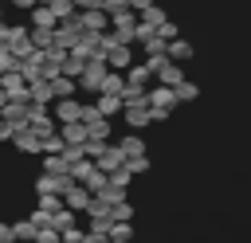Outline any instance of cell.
<instances>
[{
	"instance_id": "b9f144b4",
	"label": "cell",
	"mask_w": 251,
	"mask_h": 243,
	"mask_svg": "<svg viewBox=\"0 0 251 243\" xmlns=\"http://www.w3.org/2000/svg\"><path fill=\"white\" fill-rule=\"evenodd\" d=\"M106 243H129V239H106Z\"/></svg>"
},
{
	"instance_id": "cb8c5ba5",
	"label": "cell",
	"mask_w": 251,
	"mask_h": 243,
	"mask_svg": "<svg viewBox=\"0 0 251 243\" xmlns=\"http://www.w3.org/2000/svg\"><path fill=\"white\" fill-rule=\"evenodd\" d=\"M82 67H86V59H82V55H75V51H67V59H63V67H59V71H63L67 78H78V74H82Z\"/></svg>"
},
{
	"instance_id": "f6af8a7d",
	"label": "cell",
	"mask_w": 251,
	"mask_h": 243,
	"mask_svg": "<svg viewBox=\"0 0 251 243\" xmlns=\"http://www.w3.org/2000/svg\"><path fill=\"white\" fill-rule=\"evenodd\" d=\"M35 4H47V0H35Z\"/></svg>"
},
{
	"instance_id": "ba28073f",
	"label": "cell",
	"mask_w": 251,
	"mask_h": 243,
	"mask_svg": "<svg viewBox=\"0 0 251 243\" xmlns=\"http://www.w3.org/2000/svg\"><path fill=\"white\" fill-rule=\"evenodd\" d=\"M27 110H31V102H16V98H8V102L0 106V118H4L12 129H24V125H27Z\"/></svg>"
},
{
	"instance_id": "2e32d148",
	"label": "cell",
	"mask_w": 251,
	"mask_h": 243,
	"mask_svg": "<svg viewBox=\"0 0 251 243\" xmlns=\"http://www.w3.org/2000/svg\"><path fill=\"white\" fill-rule=\"evenodd\" d=\"M82 125H86V137H90V141H110V118L94 114V118L82 122Z\"/></svg>"
},
{
	"instance_id": "ffe728a7",
	"label": "cell",
	"mask_w": 251,
	"mask_h": 243,
	"mask_svg": "<svg viewBox=\"0 0 251 243\" xmlns=\"http://www.w3.org/2000/svg\"><path fill=\"white\" fill-rule=\"evenodd\" d=\"M122 86H126V74L122 71H106L102 82H98V94H118L122 98Z\"/></svg>"
},
{
	"instance_id": "d6a6232c",
	"label": "cell",
	"mask_w": 251,
	"mask_h": 243,
	"mask_svg": "<svg viewBox=\"0 0 251 243\" xmlns=\"http://www.w3.org/2000/svg\"><path fill=\"white\" fill-rule=\"evenodd\" d=\"M157 35H161V39L169 43V39H176V35H180V27H176L173 20H161V24H157Z\"/></svg>"
},
{
	"instance_id": "ac0fdd59",
	"label": "cell",
	"mask_w": 251,
	"mask_h": 243,
	"mask_svg": "<svg viewBox=\"0 0 251 243\" xmlns=\"http://www.w3.org/2000/svg\"><path fill=\"white\" fill-rule=\"evenodd\" d=\"M27 12H31V27H55V24H59V16H55L47 4H31Z\"/></svg>"
},
{
	"instance_id": "74e56055",
	"label": "cell",
	"mask_w": 251,
	"mask_h": 243,
	"mask_svg": "<svg viewBox=\"0 0 251 243\" xmlns=\"http://www.w3.org/2000/svg\"><path fill=\"white\" fill-rule=\"evenodd\" d=\"M8 137H12V125H8L4 118H0V141H8Z\"/></svg>"
},
{
	"instance_id": "d6986e66",
	"label": "cell",
	"mask_w": 251,
	"mask_h": 243,
	"mask_svg": "<svg viewBox=\"0 0 251 243\" xmlns=\"http://www.w3.org/2000/svg\"><path fill=\"white\" fill-rule=\"evenodd\" d=\"M122 74H126V82H133V86H149V82H153V71H149L145 63H129Z\"/></svg>"
},
{
	"instance_id": "52a82bcc",
	"label": "cell",
	"mask_w": 251,
	"mask_h": 243,
	"mask_svg": "<svg viewBox=\"0 0 251 243\" xmlns=\"http://www.w3.org/2000/svg\"><path fill=\"white\" fill-rule=\"evenodd\" d=\"M122 118H126L129 129H145V125H153V114H149L145 102H126V106H122Z\"/></svg>"
},
{
	"instance_id": "d590c367",
	"label": "cell",
	"mask_w": 251,
	"mask_h": 243,
	"mask_svg": "<svg viewBox=\"0 0 251 243\" xmlns=\"http://www.w3.org/2000/svg\"><path fill=\"white\" fill-rule=\"evenodd\" d=\"M27 219H31L35 227H43V223H51V212H43V208H35V212H31Z\"/></svg>"
},
{
	"instance_id": "4fadbf2b",
	"label": "cell",
	"mask_w": 251,
	"mask_h": 243,
	"mask_svg": "<svg viewBox=\"0 0 251 243\" xmlns=\"http://www.w3.org/2000/svg\"><path fill=\"white\" fill-rule=\"evenodd\" d=\"M122 161H126V157H122V149H118V145H102V153L94 157V165H98L102 172H114Z\"/></svg>"
},
{
	"instance_id": "8d00e7d4",
	"label": "cell",
	"mask_w": 251,
	"mask_h": 243,
	"mask_svg": "<svg viewBox=\"0 0 251 243\" xmlns=\"http://www.w3.org/2000/svg\"><path fill=\"white\" fill-rule=\"evenodd\" d=\"M149 4H153V0H126V8H129V12H141V8H149Z\"/></svg>"
},
{
	"instance_id": "4316f807",
	"label": "cell",
	"mask_w": 251,
	"mask_h": 243,
	"mask_svg": "<svg viewBox=\"0 0 251 243\" xmlns=\"http://www.w3.org/2000/svg\"><path fill=\"white\" fill-rule=\"evenodd\" d=\"M94 196H98V200H102V204L110 208V204H118V200H126V188H118V184H110V180H106V184H102V188H98Z\"/></svg>"
},
{
	"instance_id": "5bb4252c",
	"label": "cell",
	"mask_w": 251,
	"mask_h": 243,
	"mask_svg": "<svg viewBox=\"0 0 251 243\" xmlns=\"http://www.w3.org/2000/svg\"><path fill=\"white\" fill-rule=\"evenodd\" d=\"M63 204H67L71 212H86V204H90V192H86L82 184H71V188L63 192Z\"/></svg>"
},
{
	"instance_id": "7c38bea8",
	"label": "cell",
	"mask_w": 251,
	"mask_h": 243,
	"mask_svg": "<svg viewBox=\"0 0 251 243\" xmlns=\"http://www.w3.org/2000/svg\"><path fill=\"white\" fill-rule=\"evenodd\" d=\"M118 149H122V157H141V153H145V141H141L137 129H129V133L118 137Z\"/></svg>"
},
{
	"instance_id": "83f0119b",
	"label": "cell",
	"mask_w": 251,
	"mask_h": 243,
	"mask_svg": "<svg viewBox=\"0 0 251 243\" xmlns=\"http://www.w3.org/2000/svg\"><path fill=\"white\" fill-rule=\"evenodd\" d=\"M12 239L31 243V239H35V223H31V219H16V223H12Z\"/></svg>"
},
{
	"instance_id": "f546056e",
	"label": "cell",
	"mask_w": 251,
	"mask_h": 243,
	"mask_svg": "<svg viewBox=\"0 0 251 243\" xmlns=\"http://www.w3.org/2000/svg\"><path fill=\"white\" fill-rule=\"evenodd\" d=\"M47 8H51L59 20H71V16H75V4H71V0H47Z\"/></svg>"
},
{
	"instance_id": "6da1fadb",
	"label": "cell",
	"mask_w": 251,
	"mask_h": 243,
	"mask_svg": "<svg viewBox=\"0 0 251 243\" xmlns=\"http://www.w3.org/2000/svg\"><path fill=\"white\" fill-rule=\"evenodd\" d=\"M145 106H149V114H153V122H165L173 110H176V94H173V86H145Z\"/></svg>"
},
{
	"instance_id": "60d3db41",
	"label": "cell",
	"mask_w": 251,
	"mask_h": 243,
	"mask_svg": "<svg viewBox=\"0 0 251 243\" xmlns=\"http://www.w3.org/2000/svg\"><path fill=\"white\" fill-rule=\"evenodd\" d=\"M4 102H8V94H4V90H0V106H4Z\"/></svg>"
},
{
	"instance_id": "e575fe53",
	"label": "cell",
	"mask_w": 251,
	"mask_h": 243,
	"mask_svg": "<svg viewBox=\"0 0 251 243\" xmlns=\"http://www.w3.org/2000/svg\"><path fill=\"white\" fill-rule=\"evenodd\" d=\"M59 153H63V161H67V165H71V161H78V157H86V153H82V145H63Z\"/></svg>"
},
{
	"instance_id": "7a4b0ae2",
	"label": "cell",
	"mask_w": 251,
	"mask_h": 243,
	"mask_svg": "<svg viewBox=\"0 0 251 243\" xmlns=\"http://www.w3.org/2000/svg\"><path fill=\"white\" fill-rule=\"evenodd\" d=\"M110 67H106V59L102 55H90L86 59V67H82V74L75 78L78 82V90H90V94H98V82H102V74H106Z\"/></svg>"
},
{
	"instance_id": "44dd1931",
	"label": "cell",
	"mask_w": 251,
	"mask_h": 243,
	"mask_svg": "<svg viewBox=\"0 0 251 243\" xmlns=\"http://www.w3.org/2000/svg\"><path fill=\"white\" fill-rule=\"evenodd\" d=\"M47 82H51V94H55V98H75V90H78V82H75V78H67L63 71H59L55 78H47Z\"/></svg>"
},
{
	"instance_id": "7bdbcfd3",
	"label": "cell",
	"mask_w": 251,
	"mask_h": 243,
	"mask_svg": "<svg viewBox=\"0 0 251 243\" xmlns=\"http://www.w3.org/2000/svg\"><path fill=\"white\" fill-rule=\"evenodd\" d=\"M0 243H20V239H0Z\"/></svg>"
},
{
	"instance_id": "1f68e13d",
	"label": "cell",
	"mask_w": 251,
	"mask_h": 243,
	"mask_svg": "<svg viewBox=\"0 0 251 243\" xmlns=\"http://www.w3.org/2000/svg\"><path fill=\"white\" fill-rule=\"evenodd\" d=\"M31 243H59V231L51 223H43V227H35V239Z\"/></svg>"
},
{
	"instance_id": "4dcf8cb0",
	"label": "cell",
	"mask_w": 251,
	"mask_h": 243,
	"mask_svg": "<svg viewBox=\"0 0 251 243\" xmlns=\"http://www.w3.org/2000/svg\"><path fill=\"white\" fill-rule=\"evenodd\" d=\"M102 184H106V172H102V169H94V172H90V176H86V180H82V188H86V192H90V196H94V192H98V188H102Z\"/></svg>"
},
{
	"instance_id": "603a6c76",
	"label": "cell",
	"mask_w": 251,
	"mask_h": 243,
	"mask_svg": "<svg viewBox=\"0 0 251 243\" xmlns=\"http://www.w3.org/2000/svg\"><path fill=\"white\" fill-rule=\"evenodd\" d=\"M94 110H98L102 118H114V114H122V98H118V94H98V98H94Z\"/></svg>"
},
{
	"instance_id": "7402d4cb",
	"label": "cell",
	"mask_w": 251,
	"mask_h": 243,
	"mask_svg": "<svg viewBox=\"0 0 251 243\" xmlns=\"http://www.w3.org/2000/svg\"><path fill=\"white\" fill-rule=\"evenodd\" d=\"M27 39H31L35 51H47L55 43V27H27Z\"/></svg>"
},
{
	"instance_id": "277c9868",
	"label": "cell",
	"mask_w": 251,
	"mask_h": 243,
	"mask_svg": "<svg viewBox=\"0 0 251 243\" xmlns=\"http://www.w3.org/2000/svg\"><path fill=\"white\" fill-rule=\"evenodd\" d=\"M102 59H106L110 71H126L133 63V51H129V43H106L102 47Z\"/></svg>"
},
{
	"instance_id": "ab89813d",
	"label": "cell",
	"mask_w": 251,
	"mask_h": 243,
	"mask_svg": "<svg viewBox=\"0 0 251 243\" xmlns=\"http://www.w3.org/2000/svg\"><path fill=\"white\" fill-rule=\"evenodd\" d=\"M0 239H12V223H0Z\"/></svg>"
},
{
	"instance_id": "d4e9b609",
	"label": "cell",
	"mask_w": 251,
	"mask_h": 243,
	"mask_svg": "<svg viewBox=\"0 0 251 243\" xmlns=\"http://www.w3.org/2000/svg\"><path fill=\"white\" fill-rule=\"evenodd\" d=\"M173 94H176V102H196V98H200V86L188 82V78H180V82L173 86Z\"/></svg>"
},
{
	"instance_id": "9a60e30c",
	"label": "cell",
	"mask_w": 251,
	"mask_h": 243,
	"mask_svg": "<svg viewBox=\"0 0 251 243\" xmlns=\"http://www.w3.org/2000/svg\"><path fill=\"white\" fill-rule=\"evenodd\" d=\"M165 55H169L173 63H188V59H192V43L176 35V39H169V43H165Z\"/></svg>"
},
{
	"instance_id": "f35d334b",
	"label": "cell",
	"mask_w": 251,
	"mask_h": 243,
	"mask_svg": "<svg viewBox=\"0 0 251 243\" xmlns=\"http://www.w3.org/2000/svg\"><path fill=\"white\" fill-rule=\"evenodd\" d=\"M75 8H98V0H71Z\"/></svg>"
},
{
	"instance_id": "5b68a950",
	"label": "cell",
	"mask_w": 251,
	"mask_h": 243,
	"mask_svg": "<svg viewBox=\"0 0 251 243\" xmlns=\"http://www.w3.org/2000/svg\"><path fill=\"white\" fill-rule=\"evenodd\" d=\"M51 118L63 125V122H82V102L78 98H55L51 102Z\"/></svg>"
},
{
	"instance_id": "f1b7e54d",
	"label": "cell",
	"mask_w": 251,
	"mask_h": 243,
	"mask_svg": "<svg viewBox=\"0 0 251 243\" xmlns=\"http://www.w3.org/2000/svg\"><path fill=\"white\" fill-rule=\"evenodd\" d=\"M122 165H126V172H129V176H141V172H149V157H145V153H141V157H126Z\"/></svg>"
},
{
	"instance_id": "836d02e7",
	"label": "cell",
	"mask_w": 251,
	"mask_h": 243,
	"mask_svg": "<svg viewBox=\"0 0 251 243\" xmlns=\"http://www.w3.org/2000/svg\"><path fill=\"white\" fill-rule=\"evenodd\" d=\"M129 216H133L129 200H118V204H110V219H129Z\"/></svg>"
},
{
	"instance_id": "484cf974",
	"label": "cell",
	"mask_w": 251,
	"mask_h": 243,
	"mask_svg": "<svg viewBox=\"0 0 251 243\" xmlns=\"http://www.w3.org/2000/svg\"><path fill=\"white\" fill-rule=\"evenodd\" d=\"M39 157H43V172H51V176H63V172H67L63 153H39Z\"/></svg>"
},
{
	"instance_id": "8fae6325",
	"label": "cell",
	"mask_w": 251,
	"mask_h": 243,
	"mask_svg": "<svg viewBox=\"0 0 251 243\" xmlns=\"http://www.w3.org/2000/svg\"><path fill=\"white\" fill-rule=\"evenodd\" d=\"M27 102H35V106H51V102H55V94H51V82H47V78H35V82H27Z\"/></svg>"
},
{
	"instance_id": "8992f818",
	"label": "cell",
	"mask_w": 251,
	"mask_h": 243,
	"mask_svg": "<svg viewBox=\"0 0 251 243\" xmlns=\"http://www.w3.org/2000/svg\"><path fill=\"white\" fill-rule=\"evenodd\" d=\"M75 20H78L82 31H106V27H110V16H106L102 8H78Z\"/></svg>"
},
{
	"instance_id": "e0dca14e",
	"label": "cell",
	"mask_w": 251,
	"mask_h": 243,
	"mask_svg": "<svg viewBox=\"0 0 251 243\" xmlns=\"http://www.w3.org/2000/svg\"><path fill=\"white\" fill-rule=\"evenodd\" d=\"M59 137H63V145H82L86 141V125L82 122H63L59 125Z\"/></svg>"
},
{
	"instance_id": "9c48e42d",
	"label": "cell",
	"mask_w": 251,
	"mask_h": 243,
	"mask_svg": "<svg viewBox=\"0 0 251 243\" xmlns=\"http://www.w3.org/2000/svg\"><path fill=\"white\" fill-rule=\"evenodd\" d=\"M8 141H12V145H16L20 153H31V157H39V153H43L39 137H35V133H31L27 125H24V129H12V137H8Z\"/></svg>"
},
{
	"instance_id": "30bf717a",
	"label": "cell",
	"mask_w": 251,
	"mask_h": 243,
	"mask_svg": "<svg viewBox=\"0 0 251 243\" xmlns=\"http://www.w3.org/2000/svg\"><path fill=\"white\" fill-rule=\"evenodd\" d=\"M153 78H157L161 86H176V82L184 78V67H180V63H173V59H165V63L153 71Z\"/></svg>"
},
{
	"instance_id": "3957f363",
	"label": "cell",
	"mask_w": 251,
	"mask_h": 243,
	"mask_svg": "<svg viewBox=\"0 0 251 243\" xmlns=\"http://www.w3.org/2000/svg\"><path fill=\"white\" fill-rule=\"evenodd\" d=\"M27 129H31L35 137L55 133V129H59V122L51 118V106H35V102H31V110H27Z\"/></svg>"
},
{
	"instance_id": "ee69618b",
	"label": "cell",
	"mask_w": 251,
	"mask_h": 243,
	"mask_svg": "<svg viewBox=\"0 0 251 243\" xmlns=\"http://www.w3.org/2000/svg\"><path fill=\"white\" fill-rule=\"evenodd\" d=\"M0 24H4V8H0Z\"/></svg>"
}]
</instances>
